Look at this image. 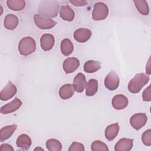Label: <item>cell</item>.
Listing matches in <instances>:
<instances>
[{"mask_svg": "<svg viewBox=\"0 0 151 151\" xmlns=\"http://www.w3.org/2000/svg\"><path fill=\"white\" fill-rule=\"evenodd\" d=\"M32 141L30 137L27 134H20L16 141V144L18 147L23 150H28L31 145Z\"/></svg>", "mask_w": 151, "mask_h": 151, "instance_id": "20", "label": "cell"}, {"mask_svg": "<svg viewBox=\"0 0 151 151\" xmlns=\"http://www.w3.org/2000/svg\"><path fill=\"white\" fill-rule=\"evenodd\" d=\"M143 100L145 101H150L151 100V93H150V86H149L146 88L144 90L142 93Z\"/></svg>", "mask_w": 151, "mask_h": 151, "instance_id": "31", "label": "cell"}, {"mask_svg": "<svg viewBox=\"0 0 151 151\" xmlns=\"http://www.w3.org/2000/svg\"><path fill=\"white\" fill-rule=\"evenodd\" d=\"M98 81L96 79L91 78L87 83L86 86V94L87 96H93L97 91Z\"/></svg>", "mask_w": 151, "mask_h": 151, "instance_id": "24", "label": "cell"}, {"mask_svg": "<svg viewBox=\"0 0 151 151\" xmlns=\"http://www.w3.org/2000/svg\"><path fill=\"white\" fill-rule=\"evenodd\" d=\"M133 146V139L122 138L120 139L114 146L115 151H129Z\"/></svg>", "mask_w": 151, "mask_h": 151, "instance_id": "14", "label": "cell"}, {"mask_svg": "<svg viewBox=\"0 0 151 151\" xmlns=\"http://www.w3.org/2000/svg\"><path fill=\"white\" fill-rule=\"evenodd\" d=\"M75 91L74 87L71 84H65L62 86L59 90V96L63 100L71 98Z\"/></svg>", "mask_w": 151, "mask_h": 151, "instance_id": "16", "label": "cell"}, {"mask_svg": "<svg viewBox=\"0 0 151 151\" xmlns=\"http://www.w3.org/2000/svg\"><path fill=\"white\" fill-rule=\"evenodd\" d=\"M60 5L58 2L54 0H45L40 2L38 12L42 17H55L58 15Z\"/></svg>", "mask_w": 151, "mask_h": 151, "instance_id": "1", "label": "cell"}, {"mask_svg": "<svg viewBox=\"0 0 151 151\" xmlns=\"http://www.w3.org/2000/svg\"><path fill=\"white\" fill-rule=\"evenodd\" d=\"M134 3L137 11L143 15H147L149 12V5L146 1L137 0L134 1Z\"/></svg>", "mask_w": 151, "mask_h": 151, "instance_id": "26", "label": "cell"}, {"mask_svg": "<svg viewBox=\"0 0 151 151\" xmlns=\"http://www.w3.org/2000/svg\"><path fill=\"white\" fill-rule=\"evenodd\" d=\"M92 151H109V149L106 143L100 140L94 141L91 145Z\"/></svg>", "mask_w": 151, "mask_h": 151, "instance_id": "28", "label": "cell"}, {"mask_svg": "<svg viewBox=\"0 0 151 151\" xmlns=\"http://www.w3.org/2000/svg\"><path fill=\"white\" fill-rule=\"evenodd\" d=\"M119 125L117 123L111 124L107 126L105 130V137L109 141L113 140L118 134L119 132Z\"/></svg>", "mask_w": 151, "mask_h": 151, "instance_id": "19", "label": "cell"}, {"mask_svg": "<svg viewBox=\"0 0 151 151\" xmlns=\"http://www.w3.org/2000/svg\"><path fill=\"white\" fill-rule=\"evenodd\" d=\"M149 76L144 73L136 74L128 84V90L132 93H137L149 81Z\"/></svg>", "mask_w": 151, "mask_h": 151, "instance_id": "2", "label": "cell"}, {"mask_svg": "<svg viewBox=\"0 0 151 151\" xmlns=\"http://www.w3.org/2000/svg\"><path fill=\"white\" fill-rule=\"evenodd\" d=\"M80 65L79 60L76 57H68L66 58L63 64V70L66 74H70L76 71Z\"/></svg>", "mask_w": 151, "mask_h": 151, "instance_id": "10", "label": "cell"}, {"mask_svg": "<svg viewBox=\"0 0 151 151\" xmlns=\"http://www.w3.org/2000/svg\"><path fill=\"white\" fill-rule=\"evenodd\" d=\"M17 128L15 124L3 127L0 130V141L1 142L9 139L14 133Z\"/></svg>", "mask_w": 151, "mask_h": 151, "instance_id": "21", "label": "cell"}, {"mask_svg": "<svg viewBox=\"0 0 151 151\" xmlns=\"http://www.w3.org/2000/svg\"><path fill=\"white\" fill-rule=\"evenodd\" d=\"M17 88L16 86L10 81L2 88L0 93V99L2 101H6L12 98L17 93Z\"/></svg>", "mask_w": 151, "mask_h": 151, "instance_id": "8", "label": "cell"}, {"mask_svg": "<svg viewBox=\"0 0 151 151\" xmlns=\"http://www.w3.org/2000/svg\"><path fill=\"white\" fill-rule=\"evenodd\" d=\"M109 8L106 4L102 2L96 3L92 11V18L94 21H101L106 19L109 14Z\"/></svg>", "mask_w": 151, "mask_h": 151, "instance_id": "4", "label": "cell"}, {"mask_svg": "<svg viewBox=\"0 0 151 151\" xmlns=\"http://www.w3.org/2000/svg\"><path fill=\"white\" fill-rule=\"evenodd\" d=\"M142 140L145 145L147 146L151 145V130L150 129L143 132L142 136Z\"/></svg>", "mask_w": 151, "mask_h": 151, "instance_id": "29", "label": "cell"}, {"mask_svg": "<svg viewBox=\"0 0 151 151\" xmlns=\"http://www.w3.org/2000/svg\"><path fill=\"white\" fill-rule=\"evenodd\" d=\"M84 145L76 142H73L68 149V151H84Z\"/></svg>", "mask_w": 151, "mask_h": 151, "instance_id": "30", "label": "cell"}, {"mask_svg": "<svg viewBox=\"0 0 151 151\" xmlns=\"http://www.w3.org/2000/svg\"><path fill=\"white\" fill-rule=\"evenodd\" d=\"M147 117L145 113H138L133 114L130 119V125L135 130H139L146 123Z\"/></svg>", "mask_w": 151, "mask_h": 151, "instance_id": "7", "label": "cell"}, {"mask_svg": "<svg viewBox=\"0 0 151 151\" xmlns=\"http://www.w3.org/2000/svg\"><path fill=\"white\" fill-rule=\"evenodd\" d=\"M46 147L50 151H60L62 149L61 142L55 139H50L47 140Z\"/></svg>", "mask_w": 151, "mask_h": 151, "instance_id": "27", "label": "cell"}, {"mask_svg": "<svg viewBox=\"0 0 151 151\" xmlns=\"http://www.w3.org/2000/svg\"><path fill=\"white\" fill-rule=\"evenodd\" d=\"M91 31L84 28H81L76 29L74 32V38L78 42L83 43L87 41L91 36Z\"/></svg>", "mask_w": 151, "mask_h": 151, "instance_id": "11", "label": "cell"}, {"mask_svg": "<svg viewBox=\"0 0 151 151\" xmlns=\"http://www.w3.org/2000/svg\"><path fill=\"white\" fill-rule=\"evenodd\" d=\"M60 50L61 53L65 56L70 55L74 50V45L71 40L68 38L63 40L60 44Z\"/></svg>", "mask_w": 151, "mask_h": 151, "instance_id": "22", "label": "cell"}, {"mask_svg": "<svg viewBox=\"0 0 151 151\" xmlns=\"http://www.w3.org/2000/svg\"><path fill=\"white\" fill-rule=\"evenodd\" d=\"M105 87L109 90H116L119 86V77L116 71L112 70L109 72L104 79Z\"/></svg>", "mask_w": 151, "mask_h": 151, "instance_id": "6", "label": "cell"}, {"mask_svg": "<svg viewBox=\"0 0 151 151\" xmlns=\"http://www.w3.org/2000/svg\"><path fill=\"white\" fill-rule=\"evenodd\" d=\"M6 4L10 9L15 11H21L25 6V2L24 0H8Z\"/></svg>", "mask_w": 151, "mask_h": 151, "instance_id": "25", "label": "cell"}, {"mask_svg": "<svg viewBox=\"0 0 151 151\" xmlns=\"http://www.w3.org/2000/svg\"><path fill=\"white\" fill-rule=\"evenodd\" d=\"M101 68V63L98 61L88 60L84 64V70L87 73H93Z\"/></svg>", "mask_w": 151, "mask_h": 151, "instance_id": "23", "label": "cell"}, {"mask_svg": "<svg viewBox=\"0 0 151 151\" xmlns=\"http://www.w3.org/2000/svg\"><path fill=\"white\" fill-rule=\"evenodd\" d=\"M60 17L64 21H72L75 17L74 11L68 5H62L60 9Z\"/></svg>", "mask_w": 151, "mask_h": 151, "instance_id": "17", "label": "cell"}, {"mask_svg": "<svg viewBox=\"0 0 151 151\" xmlns=\"http://www.w3.org/2000/svg\"><path fill=\"white\" fill-rule=\"evenodd\" d=\"M18 18L16 15L9 14L5 16L4 21V25L6 29L14 30L18 26Z\"/></svg>", "mask_w": 151, "mask_h": 151, "instance_id": "18", "label": "cell"}, {"mask_svg": "<svg viewBox=\"0 0 151 151\" xmlns=\"http://www.w3.org/2000/svg\"><path fill=\"white\" fill-rule=\"evenodd\" d=\"M128 99L123 94H117L113 97L111 100V104L116 110H122L128 105Z\"/></svg>", "mask_w": 151, "mask_h": 151, "instance_id": "13", "label": "cell"}, {"mask_svg": "<svg viewBox=\"0 0 151 151\" xmlns=\"http://www.w3.org/2000/svg\"><path fill=\"white\" fill-rule=\"evenodd\" d=\"M36 50V42L31 37L22 38L18 44V51L21 55L27 56L32 54Z\"/></svg>", "mask_w": 151, "mask_h": 151, "instance_id": "3", "label": "cell"}, {"mask_svg": "<svg viewBox=\"0 0 151 151\" xmlns=\"http://www.w3.org/2000/svg\"><path fill=\"white\" fill-rule=\"evenodd\" d=\"M44 150V149L42 148H40V147H36L34 150Z\"/></svg>", "mask_w": 151, "mask_h": 151, "instance_id": "34", "label": "cell"}, {"mask_svg": "<svg viewBox=\"0 0 151 151\" xmlns=\"http://www.w3.org/2000/svg\"><path fill=\"white\" fill-rule=\"evenodd\" d=\"M55 42L54 37L50 34H44L40 38V45L42 50L45 51L52 48Z\"/></svg>", "mask_w": 151, "mask_h": 151, "instance_id": "12", "label": "cell"}, {"mask_svg": "<svg viewBox=\"0 0 151 151\" xmlns=\"http://www.w3.org/2000/svg\"><path fill=\"white\" fill-rule=\"evenodd\" d=\"M86 83L85 76L83 73H79L74 77L73 85L77 92L82 93L86 87Z\"/></svg>", "mask_w": 151, "mask_h": 151, "instance_id": "15", "label": "cell"}, {"mask_svg": "<svg viewBox=\"0 0 151 151\" xmlns=\"http://www.w3.org/2000/svg\"><path fill=\"white\" fill-rule=\"evenodd\" d=\"M70 2L76 6H83L87 5V2L84 0H70Z\"/></svg>", "mask_w": 151, "mask_h": 151, "instance_id": "32", "label": "cell"}, {"mask_svg": "<svg viewBox=\"0 0 151 151\" xmlns=\"http://www.w3.org/2000/svg\"><path fill=\"white\" fill-rule=\"evenodd\" d=\"M14 149L11 145L7 143H4L1 145L0 150L1 151H13Z\"/></svg>", "mask_w": 151, "mask_h": 151, "instance_id": "33", "label": "cell"}, {"mask_svg": "<svg viewBox=\"0 0 151 151\" xmlns=\"http://www.w3.org/2000/svg\"><path fill=\"white\" fill-rule=\"evenodd\" d=\"M22 103L20 99L15 97L11 102L4 105L0 109V112L2 114H6L11 113L17 110L22 105Z\"/></svg>", "mask_w": 151, "mask_h": 151, "instance_id": "9", "label": "cell"}, {"mask_svg": "<svg viewBox=\"0 0 151 151\" xmlns=\"http://www.w3.org/2000/svg\"><path fill=\"white\" fill-rule=\"evenodd\" d=\"M34 21L36 26L40 29H47L53 28L57 22L50 18H46L39 14H35Z\"/></svg>", "mask_w": 151, "mask_h": 151, "instance_id": "5", "label": "cell"}]
</instances>
